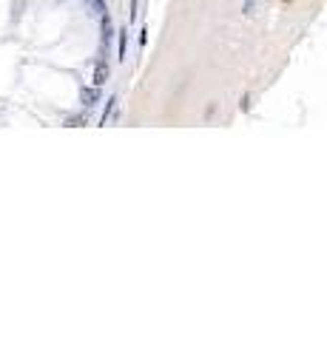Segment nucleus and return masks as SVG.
I'll return each mask as SVG.
<instances>
[{
    "instance_id": "1",
    "label": "nucleus",
    "mask_w": 327,
    "mask_h": 341,
    "mask_svg": "<svg viewBox=\"0 0 327 341\" xmlns=\"http://www.w3.org/2000/svg\"><path fill=\"white\" fill-rule=\"evenodd\" d=\"M105 74H108V68H105V65H100V68H97V80H94L97 86H100V83L105 80Z\"/></svg>"
},
{
    "instance_id": "2",
    "label": "nucleus",
    "mask_w": 327,
    "mask_h": 341,
    "mask_svg": "<svg viewBox=\"0 0 327 341\" xmlns=\"http://www.w3.org/2000/svg\"><path fill=\"white\" fill-rule=\"evenodd\" d=\"M94 91H91V88H86V91H83V100H86V102H91V100H94Z\"/></svg>"
}]
</instances>
